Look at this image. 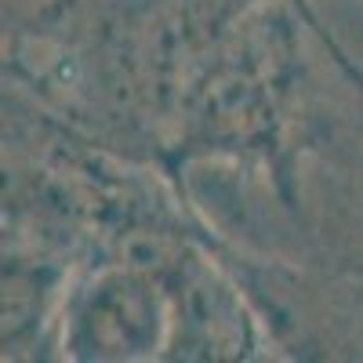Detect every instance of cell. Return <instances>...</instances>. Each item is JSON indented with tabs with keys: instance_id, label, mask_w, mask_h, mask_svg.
<instances>
[{
	"instance_id": "1",
	"label": "cell",
	"mask_w": 363,
	"mask_h": 363,
	"mask_svg": "<svg viewBox=\"0 0 363 363\" xmlns=\"http://www.w3.org/2000/svg\"><path fill=\"white\" fill-rule=\"evenodd\" d=\"M62 356L153 359L167 349V287L142 262H106L62 294Z\"/></svg>"
},
{
	"instance_id": "2",
	"label": "cell",
	"mask_w": 363,
	"mask_h": 363,
	"mask_svg": "<svg viewBox=\"0 0 363 363\" xmlns=\"http://www.w3.org/2000/svg\"><path fill=\"white\" fill-rule=\"evenodd\" d=\"M167 287V349L174 359H247L258 349L255 316L225 272L203 262L196 251L171 247L160 262Z\"/></svg>"
},
{
	"instance_id": "3",
	"label": "cell",
	"mask_w": 363,
	"mask_h": 363,
	"mask_svg": "<svg viewBox=\"0 0 363 363\" xmlns=\"http://www.w3.org/2000/svg\"><path fill=\"white\" fill-rule=\"evenodd\" d=\"M62 8V0H8V22L11 26H33L44 22Z\"/></svg>"
},
{
	"instance_id": "4",
	"label": "cell",
	"mask_w": 363,
	"mask_h": 363,
	"mask_svg": "<svg viewBox=\"0 0 363 363\" xmlns=\"http://www.w3.org/2000/svg\"><path fill=\"white\" fill-rule=\"evenodd\" d=\"M330 51H335V58H338V66L345 69V77H349V84H352V87L359 91V99H363V69L349 62V55H345V51H342L338 44H330Z\"/></svg>"
}]
</instances>
